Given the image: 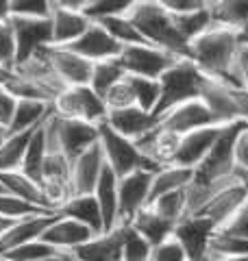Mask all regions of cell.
<instances>
[{
  "mask_svg": "<svg viewBox=\"0 0 248 261\" xmlns=\"http://www.w3.org/2000/svg\"><path fill=\"white\" fill-rule=\"evenodd\" d=\"M137 144L139 152L144 154L148 161H153L155 166L165 168L175 163V157L179 152V144H181V135L172 133L168 128L157 126L153 133H148L146 137H142Z\"/></svg>",
  "mask_w": 248,
  "mask_h": 261,
  "instance_id": "obj_22",
  "label": "cell"
},
{
  "mask_svg": "<svg viewBox=\"0 0 248 261\" xmlns=\"http://www.w3.org/2000/svg\"><path fill=\"white\" fill-rule=\"evenodd\" d=\"M248 128L246 122H235L222 128L216 144L211 146L209 154L203 159V163L196 168V183H213L220 178L235 176V142L239 133Z\"/></svg>",
  "mask_w": 248,
  "mask_h": 261,
  "instance_id": "obj_5",
  "label": "cell"
},
{
  "mask_svg": "<svg viewBox=\"0 0 248 261\" xmlns=\"http://www.w3.org/2000/svg\"><path fill=\"white\" fill-rule=\"evenodd\" d=\"M207 3H209V0H161L163 9L172 15H183V13L205 9Z\"/></svg>",
  "mask_w": 248,
  "mask_h": 261,
  "instance_id": "obj_51",
  "label": "cell"
},
{
  "mask_svg": "<svg viewBox=\"0 0 248 261\" xmlns=\"http://www.w3.org/2000/svg\"><path fill=\"white\" fill-rule=\"evenodd\" d=\"M211 261H248V259H237V257H216Z\"/></svg>",
  "mask_w": 248,
  "mask_h": 261,
  "instance_id": "obj_61",
  "label": "cell"
},
{
  "mask_svg": "<svg viewBox=\"0 0 248 261\" xmlns=\"http://www.w3.org/2000/svg\"><path fill=\"white\" fill-rule=\"evenodd\" d=\"M11 76H13V70L5 68V65H0V87H5L7 83H9Z\"/></svg>",
  "mask_w": 248,
  "mask_h": 261,
  "instance_id": "obj_57",
  "label": "cell"
},
{
  "mask_svg": "<svg viewBox=\"0 0 248 261\" xmlns=\"http://www.w3.org/2000/svg\"><path fill=\"white\" fill-rule=\"evenodd\" d=\"M55 122V130L59 137L61 150L70 161L81 157L85 150H89L92 146L98 144V126L101 124H87V122H79V120H65V118H53Z\"/></svg>",
  "mask_w": 248,
  "mask_h": 261,
  "instance_id": "obj_12",
  "label": "cell"
},
{
  "mask_svg": "<svg viewBox=\"0 0 248 261\" xmlns=\"http://www.w3.org/2000/svg\"><path fill=\"white\" fill-rule=\"evenodd\" d=\"M218 233L222 235H231V238H242L248 240V200L242 205V209L229 220V222L218 228Z\"/></svg>",
  "mask_w": 248,
  "mask_h": 261,
  "instance_id": "obj_48",
  "label": "cell"
},
{
  "mask_svg": "<svg viewBox=\"0 0 248 261\" xmlns=\"http://www.w3.org/2000/svg\"><path fill=\"white\" fill-rule=\"evenodd\" d=\"M151 261H187V257L177 240H168V242H163L161 246L153 248Z\"/></svg>",
  "mask_w": 248,
  "mask_h": 261,
  "instance_id": "obj_49",
  "label": "cell"
},
{
  "mask_svg": "<svg viewBox=\"0 0 248 261\" xmlns=\"http://www.w3.org/2000/svg\"><path fill=\"white\" fill-rule=\"evenodd\" d=\"M0 261H7V259H3V257H0Z\"/></svg>",
  "mask_w": 248,
  "mask_h": 261,
  "instance_id": "obj_63",
  "label": "cell"
},
{
  "mask_svg": "<svg viewBox=\"0 0 248 261\" xmlns=\"http://www.w3.org/2000/svg\"><path fill=\"white\" fill-rule=\"evenodd\" d=\"M118 61L127 76L159 81L163 72H168L179 61V57L165 53L161 48H155L151 44H137V46H124Z\"/></svg>",
  "mask_w": 248,
  "mask_h": 261,
  "instance_id": "obj_7",
  "label": "cell"
},
{
  "mask_svg": "<svg viewBox=\"0 0 248 261\" xmlns=\"http://www.w3.org/2000/svg\"><path fill=\"white\" fill-rule=\"evenodd\" d=\"M207 76L196 68L192 59H179L168 72L159 79L161 96L155 107V116L163 118L168 111L181 107L189 100H198L203 94Z\"/></svg>",
  "mask_w": 248,
  "mask_h": 261,
  "instance_id": "obj_3",
  "label": "cell"
},
{
  "mask_svg": "<svg viewBox=\"0 0 248 261\" xmlns=\"http://www.w3.org/2000/svg\"><path fill=\"white\" fill-rule=\"evenodd\" d=\"M196 170L189 168H181V166H165L161 170H157L153 174V185H151V196H148V205L155 202L157 198L177 192V190H185L194 183Z\"/></svg>",
  "mask_w": 248,
  "mask_h": 261,
  "instance_id": "obj_28",
  "label": "cell"
},
{
  "mask_svg": "<svg viewBox=\"0 0 248 261\" xmlns=\"http://www.w3.org/2000/svg\"><path fill=\"white\" fill-rule=\"evenodd\" d=\"M135 0H87L83 7V13L89 22H103L118 15H129Z\"/></svg>",
  "mask_w": 248,
  "mask_h": 261,
  "instance_id": "obj_36",
  "label": "cell"
},
{
  "mask_svg": "<svg viewBox=\"0 0 248 261\" xmlns=\"http://www.w3.org/2000/svg\"><path fill=\"white\" fill-rule=\"evenodd\" d=\"M239 50L237 33L222 27L207 29L201 37L189 44V59L207 79L220 81L229 87L239 89L235 79V57Z\"/></svg>",
  "mask_w": 248,
  "mask_h": 261,
  "instance_id": "obj_1",
  "label": "cell"
},
{
  "mask_svg": "<svg viewBox=\"0 0 248 261\" xmlns=\"http://www.w3.org/2000/svg\"><path fill=\"white\" fill-rule=\"evenodd\" d=\"M11 29L15 37V68L53 46L51 20L11 18Z\"/></svg>",
  "mask_w": 248,
  "mask_h": 261,
  "instance_id": "obj_8",
  "label": "cell"
},
{
  "mask_svg": "<svg viewBox=\"0 0 248 261\" xmlns=\"http://www.w3.org/2000/svg\"><path fill=\"white\" fill-rule=\"evenodd\" d=\"M235 176H237L239 185L244 187V192H246V196H248V172H235Z\"/></svg>",
  "mask_w": 248,
  "mask_h": 261,
  "instance_id": "obj_59",
  "label": "cell"
},
{
  "mask_svg": "<svg viewBox=\"0 0 248 261\" xmlns=\"http://www.w3.org/2000/svg\"><path fill=\"white\" fill-rule=\"evenodd\" d=\"M109 33V35L118 42L122 48L124 46H137V44H148L146 39L139 35L137 27L133 24V20L129 15H118V18H109V20H103V22H96Z\"/></svg>",
  "mask_w": 248,
  "mask_h": 261,
  "instance_id": "obj_38",
  "label": "cell"
},
{
  "mask_svg": "<svg viewBox=\"0 0 248 261\" xmlns=\"http://www.w3.org/2000/svg\"><path fill=\"white\" fill-rule=\"evenodd\" d=\"M41 261H79V259H77V255H74V252H63V250H59V252H55V255L41 259Z\"/></svg>",
  "mask_w": 248,
  "mask_h": 261,
  "instance_id": "obj_56",
  "label": "cell"
},
{
  "mask_svg": "<svg viewBox=\"0 0 248 261\" xmlns=\"http://www.w3.org/2000/svg\"><path fill=\"white\" fill-rule=\"evenodd\" d=\"M231 89H233V87L220 83V81H213V79L205 81L201 100L207 105V109L211 111V116L216 118L218 126H229V124H235V122H239L233 96H231Z\"/></svg>",
  "mask_w": 248,
  "mask_h": 261,
  "instance_id": "obj_23",
  "label": "cell"
},
{
  "mask_svg": "<svg viewBox=\"0 0 248 261\" xmlns=\"http://www.w3.org/2000/svg\"><path fill=\"white\" fill-rule=\"evenodd\" d=\"M68 48L72 53L81 55L83 59L92 61V63L118 59L120 53H122V46L115 42V39L101 27V24H94V22L89 24V29Z\"/></svg>",
  "mask_w": 248,
  "mask_h": 261,
  "instance_id": "obj_14",
  "label": "cell"
},
{
  "mask_svg": "<svg viewBox=\"0 0 248 261\" xmlns=\"http://www.w3.org/2000/svg\"><path fill=\"white\" fill-rule=\"evenodd\" d=\"M51 0H11V18L51 20Z\"/></svg>",
  "mask_w": 248,
  "mask_h": 261,
  "instance_id": "obj_44",
  "label": "cell"
},
{
  "mask_svg": "<svg viewBox=\"0 0 248 261\" xmlns=\"http://www.w3.org/2000/svg\"><path fill=\"white\" fill-rule=\"evenodd\" d=\"M0 192H3V187H0Z\"/></svg>",
  "mask_w": 248,
  "mask_h": 261,
  "instance_id": "obj_64",
  "label": "cell"
},
{
  "mask_svg": "<svg viewBox=\"0 0 248 261\" xmlns=\"http://www.w3.org/2000/svg\"><path fill=\"white\" fill-rule=\"evenodd\" d=\"M105 154L101 144L92 146L89 150H85L72 161V172H70V190L72 196H81V194H94L101 174L105 170Z\"/></svg>",
  "mask_w": 248,
  "mask_h": 261,
  "instance_id": "obj_15",
  "label": "cell"
},
{
  "mask_svg": "<svg viewBox=\"0 0 248 261\" xmlns=\"http://www.w3.org/2000/svg\"><path fill=\"white\" fill-rule=\"evenodd\" d=\"M55 218L57 214H46V216H33V218H24V220L13 222L0 235V257H5L7 252L24 246V244L41 240V235L55 222Z\"/></svg>",
  "mask_w": 248,
  "mask_h": 261,
  "instance_id": "obj_21",
  "label": "cell"
},
{
  "mask_svg": "<svg viewBox=\"0 0 248 261\" xmlns=\"http://www.w3.org/2000/svg\"><path fill=\"white\" fill-rule=\"evenodd\" d=\"M172 15V13H170ZM177 24V31L181 33V37L187 44H192L196 37H201L207 29H211V13H209V3L205 9H198L192 13H183V15H172Z\"/></svg>",
  "mask_w": 248,
  "mask_h": 261,
  "instance_id": "obj_35",
  "label": "cell"
},
{
  "mask_svg": "<svg viewBox=\"0 0 248 261\" xmlns=\"http://www.w3.org/2000/svg\"><path fill=\"white\" fill-rule=\"evenodd\" d=\"M5 89L13 98H18V100H39V102H48V105L55 102L53 92H48L46 87H41L39 83H35V81H31L27 76H20L18 72H13V76L9 83L5 85Z\"/></svg>",
  "mask_w": 248,
  "mask_h": 261,
  "instance_id": "obj_37",
  "label": "cell"
},
{
  "mask_svg": "<svg viewBox=\"0 0 248 261\" xmlns=\"http://www.w3.org/2000/svg\"><path fill=\"white\" fill-rule=\"evenodd\" d=\"M129 18L151 46L161 48L179 59H189V44L181 37L175 18L163 9L161 0H135Z\"/></svg>",
  "mask_w": 248,
  "mask_h": 261,
  "instance_id": "obj_2",
  "label": "cell"
},
{
  "mask_svg": "<svg viewBox=\"0 0 248 261\" xmlns=\"http://www.w3.org/2000/svg\"><path fill=\"white\" fill-rule=\"evenodd\" d=\"M231 96H233V102H235V109H237V116L239 122H246L248 124V89L239 87V89H231Z\"/></svg>",
  "mask_w": 248,
  "mask_h": 261,
  "instance_id": "obj_54",
  "label": "cell"
},
{
  "mask_svg": "<svg viewBox=\"0 0 248 261\" xmlns=\"http://www.w3.org/2000/svg\"><path fill=\"white\" fill-rule=\"evenodd\" d=\"M11 22V0H0V24Z\"/></svg>",
  "mask_w": 248,
  "mask_h": 261,
  "instance_id": "obj_55",
  "label": "cell"
},
{
  "mask_svg": "<svg viewBox=\"0 0 248 261\" xmlns=\"http://www.w3.org/2000/svg\"><path fill=\"white\" fill-rule=\"evenodd\" d=\"M15 109H18V98H13L5 87H0V128L9 130Z\"/></svg>",
  "mask_w": 248,
  "mask_h": 261,
  "instance_id": "obj_50",
  "label": "cell"
},
{
  "mask_svg": "<svg viewBox=\"0 0 248 261\" xmlns=\"http://www.w3.org/2000/svg\"><path fill=\"white\" fill-rule=\"evenodd\" d=\"M246 200H248V196L244 192V187L239 185V181H233L222 192H218L201 211H196L194 216H201L205 220H209L216 228H222L239 209H242V205Z\"/></svg>",
  "mask_w": 248,
  "mask_h": 261,
  "instance_id": "obj_17",
  "label": "cell"
},
{
  "mask_svg": "<svg viewBox=\"0 0 248 261\" xmlns=\"http://www.w3.org/2000/svg\"><path fill=\"white\" fill-rule=\"evenodd\" d=\"M124 76H127V74H124V70H122V65H120L118 59L94 63V72H92V81H89V87H92L94 92L103 98L115 83H120Z\"/></svg>",
  "mask_w": 248,
  "mask_h": 261,
  "instance_id": "obj_39",
  "label": "cell"
},
{
  "mask_svg": "<svg viewBox=\"0 0 248 261\" xmlns=\"http://www.w3.org/2000/svg\"><path fill=\"white\" fill-rule=\"evenodd\" d=\"M55 116L65 120H79L87 124H103L107 120L105 100L89 85L65 87L53 102Z\"/></svg>",
  "mask_w": 248,
  "mask_h": 261,
  "instance_id": "obj_6",
  "label": "cell"
},
{
  "mask_svg": "<svg viewBox=\"0 0 248 261\" xmlns=\"http://www.w3.org/2000/svg\"><path fill=\"white\" fill-rule=\"evenodd\" d=\"M0 187H3V192L11 194V196H15V198L24 200V202H29V205H35L39 209L48 211L46 200H44V192H41V183L33 181V178L24 174L22 170L0 174Z\"/></svg>",
  "mask_w": 248,
  "mask_h": 261,
  "instance_id": "obj_27",
  "label": "cell"
},
{
  "mask_svg": "<svg viewBox=\"0 0 248 261\" xmlns=\"http://www.w3.org/2000/svg\"><path fill=\"white\" fill-rule=\"evenodd\" d=\"M235 79L239 87L248 89V48L246 46H239L235 57Z\"/></svg>",
  "mask_w": 248,
  "mask_h": 261,
  "instance_id": "obj_53",
  "label": "cell"
},
{
  "mask_svg": "<svg viewBox=\"0 0 248 261\" xmlns=\"http://www.w3.org/2000/svg\"><path fill=\"white\" fill-rule=\"evenodd\" d=\"M51 29H53V46L68 48L89 29V22L83 11H72L61 7L57 0H51Z\"/></svg>",
  "mask_w": 248,
  "mask_h": 261,
  "instance_id": "obj_20",
  "label": "cell"
},
{
  "mask_svg": "<svg viewBox=\"0 0 248 261\" xmlns=\"http://www.w3.org/2000/svg\"><path fill=\"white\" fill-rule=\"evenodd\" d=\"M235 172H248V128L239 133L235 142Z\"/></svg>",
  "mask_w": 248,
  "mask_h": 261,
  "instance_id": "obj_52",
  "label": "cell"
},
{
  "mask_svg": "<svg viewBox=\"0 0 248 261\" xmlns=\"http://www.w3.org/2000/svg\"><path fill=\"white\" fill-rule=\"evenodd\" d=\"M105 124L113 128L118 135L127 137L131 142H139L142 137L159 126V118L155 113L142 111L139 107H129V109H120V111H107V120Z\"/></svg>",
  "mask_w": 248,
  "mask_h": 261,
  "instance_id": "obj_16",
  "label": "cell"
},
{
  "mask_svg": "<svg viewBox=\"0 0 248 261\" xmlns=\"http://www.w3.org/2000/svg\"><path fill=\"white\" fill-rule=\"evenodd\" d=\"M211 27L239 31L248 22V0H213L209 3Z\"/></svg>",
  "mask_w": 248,
  "mask_h": 261,
  "instance_id": "obj_31",
  "label": "cell"
},
{
  "mask_svg": "<svg viewBox=\"0 0 248 261\" xmlns=\"http://www.w3.org/2000/svg\"><path fill=\"white\" fill-rule=\"evenodd\" d=\"M118 181L120 178L111 172L109 166H105L101 181H98L94 196L98 200V207H101L103 214V224H105V233L113 231V228L120 226V211H118Z\"/></svg>",
  "mask_w": 248,
  "mask_h": 261,
  "instance_id": "obj_26",
  "label": "cell"
},
{
  "mask_svg": "<svg viewBox=\"0 0 248 261\" xmlns=\"http://www.w3.org/2000/svg\"><path fill=\"white\" fill-rule=\"evenodd\" d=\"M103 100H105L107 111H120V109L135 107V94H133V89H131L127 76H124L120 83H115L109 92L103 96Z\"/></svg>",
  "mask_w": 248,
  "mask_h": 261,
  "instance_id": "obj_45",
  "label": "cell"
},
{
  "mask_svg": "<svg viewBox=\"0 0 248 261\" xmlns=\"http://www.w3.org/2000/svg\"><path fill=\"white\" fill-rule=\"evenodd\" d=\"M222 128L225 126H207V128H198V130H192V133L183 135L172 166L196 170L203 163V159L209 154L211 146L216 144V140L222 133Z\"/></svg>",
  "mask_w": 248,
  "mask_h": 261,
  "instance_id": "obj_18",
  "label": "cell"
},
{
  "mask_svg": "<svg viewBox=\"0 0 248 261\" xmlns=\"http://www.w3.org/2000/svg\"><path fill=\"white\" fill-rule=\"evenodd\" d=\"M5 135H7V130H5V128H0V142L5 140Z\"/></svg>",
  "mask_w": 248,
  "mask_h": 261,
  "instance_id": "obj_62",
  "label": "cell"
},
{
  "mask_svg": "<svg viewBox=\"0 0 248 261\" xmlns=\"http://www.w3.org/2000/svg\"><path fill=\"white\" fill-rule=\"evenodd\" d=\"M0 65L9 70L15 68V37L11 22L0 24Z\"/></svg>",
  "mask_w": 248,
  "mask_h": 261,
  "instance_id": "obj_47",
  "label": "cell"
},
{
  "mask_svg": "<svg viewBox=\"0 0 248 261\" xmlns=\"http://www.w3.org/2000/svg\"><path fill=\"white\" fill-rule=\"evenodd\" d=\"M13 222H9V220H5V218H0V235H3L5 231H7V228H9Z\"/></svg>",
  "mask_w": 248,
  "mask_h": 261,
  "instance_id": "obj_60",
  "label": "cell"
},
{
  "mask_svg": "<svg viewBox=\"0 0 248 261\" xmlns=\"http://www.w3.org/2000/svg\"><path fill=\"white\" fill-rule=\"evenodd\" d=\"M148 207L163 220H168L172 224H179L183 218H187V187L161 196V198H157Z\"/></svg>",
  "mask_w": 248,
  "mask_h": 261,
  "instance_id": "obj_34",
  "label": "cell"
},
{
  "mask_svg": "<svg viewBox=\"0 0 248 261\" xmlns=\"http://www.w3.org/2000/svg\"><path fill=\"white\" fill-rule=\"evenodd\" d=\"M51 211H44L35 205H29L15 196L7 194V192H0V218L9 220V222H18V220L24 218H33V216H46Z\"/></svg>",
  "mask_w": 248,
  "mask_h": 261,
  "instance_id": "obj_41",
  "label": "cell"
},
{
  "mask_svg": "<svg viewBox=\"0 0 248 261\" xmlns=\"http://www.w3.org/2000/svg\"><path fill=\"white\" fill-rule=\"evenodd\" d=\"M129 226H133L135 231L142 235V238L148 244H151L153 248H157V246H161L163 242L172 240V233H175V226L177 224H172V222H168V220H163L161 216H157L151 207H146L144 211H139V214L133 220H131Z\"/></svg>",
  "mask_w": 248,
  "mask_h": 261,
  "instance_id": "obj_30",
  "label": "cell"
},
{
  "mask_svg": "<svg viewBox=\"0 0 248 261\" xmlns=\"http://www.w3.org/2000/svg\"><path fill=\"white\" fill-rule=\"evenodd\" d=\"M237 44H239V46H246V48H248V22L244 24L242 29L237 31Z\"/></svg>",
  "mask_w": 248,
  "mask_h": 261,
  "instance_id": "obj_58",
  "label": "cell"
},
{
  "mask_svg": "<svg viewBox=\"0 0 248 261\" xmlns=\"http://www.w3.org/2000/svg\"><path fill=\"white\" fill-rule=\"evenodd\" d=\"M46 159V124H41L39 128L33 130L31 142L27 154H24V163H22V172L31 176L33 181L41 183V166Z\"/></svg>",
  "mask_w": 248,
  "mask_h": 261,
  "instance_id": "obj_33",
  "label": "cell"
},
{
  "mask_svg": "<svg viewBox=\"0 0 248 261\" xmlns=\"http://www.w3.org/2000/svg\"><path fill=\"white\" fill-rule=\"evenodd\" d=\"M153 174L139 170L129 176L118 181V211H120V226L131 224L139 211L148 207V196H151V185H153Z\"/></svg>",
  "mask_w": 248,
  "mask_h": 261,
  "instance_id": "obj_10",
  "label": "cell"
},
{
  "mask_svg": "<svg viewBox=\"0 0 248 261\" xmlns=\"http://www.w3.org/2000/svg\"><path fill=\"white\" fill-rule=\"evenodd\" d=\"M122 238L124 226H118L109 233L96 235L85 246L74 250V255L79 261H122Z\"/></svg>",
  "mask_w": 248,
  "mask_h": 261,
  "instance_id": "obj_24",
  "label": "cell"
},
{
  "mask_svg": "<svg viewBox=\"0 0 248 261\" xmlns=\"http://www.w3.org/2000/svg\"><path fill=\"white\" fill-rule=\"evenodd\" d=\"M159 126L183 137L198 128L218 126V122L211 116V111L207 109V105L198 98V100H189L185 105H181V107L168 111L163 118H159Z\"/></svg>",
  "mask_w": 248,
  "mask_h": 261,
  "instance_id": "obj_13",
  "label": "cell"
},
{
  "mask_svg": "<svg viewBox=\"0 0 248 261\" xmlns=\"http://www.w3.org/2000/svg\"><path fill=\"white\" fill-rule=\"evenodd\" d=\"M55 252H59V250L53 248V246H48L46 242L35 240V242L24 244V246L15 248L11 252H7L3 259H7V261H41V259L55 255Z\"/></svg>",
  "mask_w": 248,
  "mask_h": 261,
  "instance_id": "obj_46",
  "label": "cell"
},
{
  "mask_svg": "<svg viewBox=\"0 0 248 261\" xmlns=\"http://www.w3.org/2000/svg\"><path fill=\"white\" fill-rule=\"evenodd\" d=\"M48 63H51L53 72L57 79L61 81L63 87H83L89 85L92 81V72H94V63L83 59L81 55L72 53L70 48H57L51 46L46 50Z\"/></svg>",
  "mask_w": 248,
  "mask_h": 261,
  "instance_id": "obj_11",
  "label": "cell"
},
{
  "mask_svg": "<svg viewBox=\"0 0 248 261\" xmlns=\"http://www.w3.org/2000/svg\"><path fill=\"white\" fill-rule=\"evenodd\" d=\"M216 257H237L248 259V240L231 238V235L216 233L209 244V261Z\"/></svg>",
  "mask_w": 248,
  "mask_h": 261,
  "instance_id": "obj_43",
  "label": "cell"
},
{
  "mask_svg": "<svg viewBox=\"0 0 248 261\" xmlns=\"http://www.w3.org/2000/svg\"><path fill=\"white\" fill-rule=\"evenodd\" d=\"M127 81L135 94V107H139L142 111H148V113H155V107L161 96L159 81L142 79V76H127Z\"/></svg>",
  "mask_w": 248,
  "mask_h": 261,
  "instance_id": "obj_40",
  "label": "cell"
},
{
  "mask_svg": "<svg viewBox=\"0 0 248 261\" xmlns=\"http://www.w3.org/2000/svg\"><path fill=\"white\" fill-rule=\"evenodd\" d=\"M53 116H55V109L48 102L18 100V109H15L13 122L7 133H29V130H35L41 124H46Z\"/></svg>",
  "mask_w": 248,
  "mask_h": 261,
  "instance_id": "obj_29",
  "label": "cell"
},
{
  "mask_svg": "<svg viewBox=\"0 0 248 261\" xmlns=\"http://www.w3.org/2000/svg\"><path fill=\"white\" fill-rule=\"evenodd\" d=\"M96 235L89 231L87 226L79 224L77 220H70V218H63L57 214L55 222L51 224L41 235V242H46L48 246H53L57 250H63V252H74L77 248L85 246L89 240H94Z\"/></svg>",
  "mask_w": 248,
  "mask_h": 261,
  "instance_id": "obj_19",
  "label": "cell"
},
{
  "mask_svg": "<svg viewBox=\"0 0 248 261\" xmlns=\"http://www.w3.org/2000/svg\"><path fill=\"white\" fill-rule=\"evenodd\" d=\"M218 228L201 216H187L175 226L172 240L185 250L187 261H209V244Z\"/></svg>",
  "mask_w": 248,
  "mask_h": 261,
  "instance_id": "obj_9",
  "label": "cell"
},
{
  "mask_svg": "<svg viewBox=\"0 0 248 261\" xmlns=\"http://www.w3.org/2000/svg\"><path fill=\"white\" fill-rule=\"evenodd\" d=\"M98 133H101L98 144H101V148H103L105 163L111 168V172L118 178L139 172V170H146V172H157V170H161L159 166H155L153 161H148L144 154L139 152L135 142L118 135L113 128L107 126L105 122L98 126Z\"/></svg>",
  "mask_w": 248,
  "mask_h": 261,
  "instance_id": "obj_4",
  "label": "cell"
},
{
  "mask_svg": "<svg viewBox=\"0 0 248 261\" xmlns=\"http://www.w3.org/2000/svg\"><path fill=\"white\" fill-rule=\"evenodd\" d=\"M124 226V238H122V261H151L153 246L139 235L133 226Z\"/></svg>",
  "mask_w": 248,
  "mask_h": 261,
  "instance_id": "obj_42",
  "label": "cell"
},
{
  "mask_svg": "<svg viewBox=\"0 0 248 261\" xmlns=\"http://www.w3.org/2000/svg\"><path fill=\"white\" fill-rule=\"evenodd\" d=\"M33 130L29 133H7L0 142V174L22 170L24 154H27Z\"/></svg>",
  "mask_w": 248,
  "mask_h": 261,
  "instance_id": "obj_32",
  "label": "cell"
},
{
  "mask_svg": "<svg viewBox=\"0 0 248 261\" xmlns=\"http://www.w3.org/2000/svg\"><path fill=\"white\" fill-rule=\"evenodd\" d=\"M59 216L77 220L79 224L87 226L94 235H103L105 233V224H103V214L98 207V200L94 194H81V196H72L59 209Z\"/></svg>",
  "mask_w": 248,
  "mask_h": 261,
  "instance_id": "obj_25",
  "label": "cell"
}]
</instances>
